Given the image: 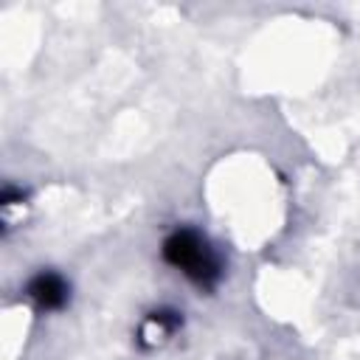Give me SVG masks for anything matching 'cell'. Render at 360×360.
<instances>
[{
  "instance_id": "3",
  "label": "cell",
  "mask_w": 360,
  "mask_h": 360,
  "mask_svg": "<svg viewBox=\"0 0 360 360\" xmlns=\"http://www.w3.org/2000/svg\"><path fill=\"white\" fill-rule=\"evenodd\" d=\"M177 326H180V318L174 312H152L141 326V338L155 343V340H163L166 335H172Z\"/></svg>"
},
{
  "instance_id": "1",
  "label": "cell",
  "mask_w": 360,
  "mask_h": 360,
  "mask_svg": "<svg viewBox=\"0 0 360 360\" xmlns=\"http://www.w3.org/2000/svg\"><path fill=\"white\" fill-rule=\"evenodd\" d=\"M163 259L183 270L194 284L200 287H214L217 278L222 276V264L219 256L214 253V248L191 228H180L174 233H169V239L163 242Z\"/></svg>"
},
{
  "instance_id": "2",
  "label": "cell",
  "mask_w": 360,
  "mask_h": 360,
  "mask_svg": "<svg viewBox=\"0 0 360 360\" xmlns=\"http://www.w3.org/2000/svg\"><path fill=\"white\" fill-rule=\"evenodd\" d=\"M28 295L39 309H59L68 301V284L59 273H39L28 281Z\"/></svg>"
}]
</instances>
